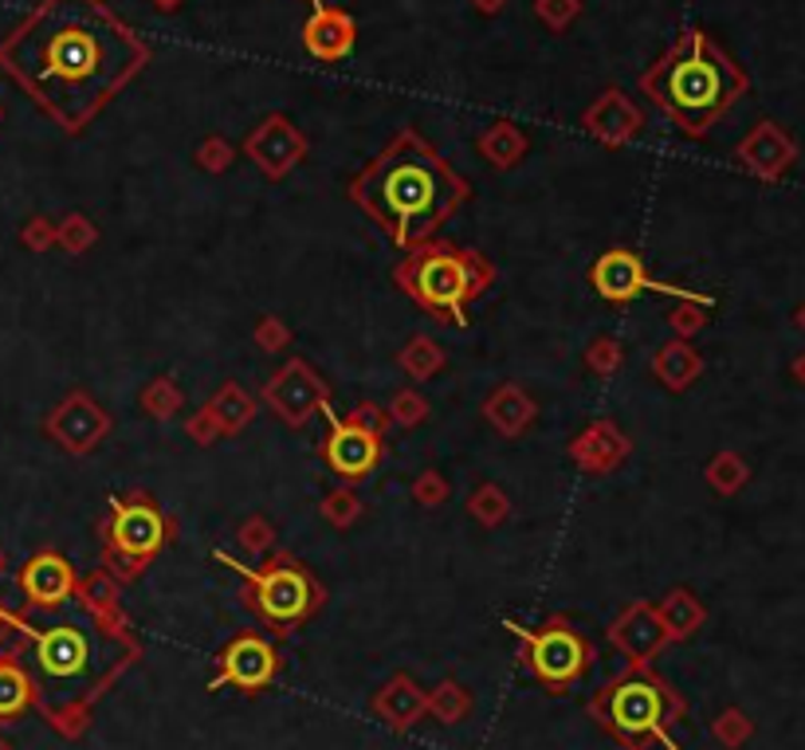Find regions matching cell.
Here are the masks:
<instances>
[{
	"mask_svg": "<svg viewBox=\"0 0 805 750\" xmlns=\"http://www.w3.org/2000/svg\"><path fill=\"white\" fill-rule=\"evenodd\" d=\"M146 63L149 48L106 0H40L0 40V71L68 134L87 126Z\"/></svg>",
	"mask_w": 805,
	"mask_h": 750,
	"instance_id": "1",
	"label": "cell"
},
{
	"mask_svg": "<svg viewBox=\"0 0 805 750\" xmlns=\"http://www.w3.org/2000/svg\"><path fill=\"white\" fill-rule=\"evenodd\" d=\"M350 197L398 244H413L433 233L468 197V185L460 182L416 130H401L378 154V162L358 173Z\"/></svg>",
	"mask_w": 805,
	"mask_h": 750,
	"instance_id": "2",
	"label": "cell"
},
{
	"mask_svg": "<svg viewBox=\"0 0 805 750\" xmlns=\"http://www.w3.org/2000/svg\"><path fill=\"white\" fill-rule=\"evenodd\" d=\"M641 86L664 106L675 126L700 138L735 106L746 91V75L715 40L703 32H684L644 71Z\"/></svg>",
	"mask_w": 805,
	"mask_h": 750,
	"instance_id": "3",
	"label": "cell"
},
{
	"mask_svg": "<svg viewBox=\"0 0 805 750\" xmlns=\"http://www.w3.org/2000/svg\"><path fill=\"white\" fill-rule=\"evenodd\" d=\"M398 276H401V284L413 291V299L421 302V307L444 311L456 322H464L468 299L484 287V271L476 268V259H472L468 251L444 248V244L416 251Z\"/></svg>",
	"mask_w": 805,
	"mask_h": 750,
	"instance_id": "4",
	"label": "cell"
},
{
	"mask_svg": "<svg viewBox=\"0 0 805 750\" xmlns=\"http://www.w3.org/2000/svg\"><path fill=\"white\" fill-rule=\"evenodd\" d=\"M32 668L44 688H68L87 680L95 668V637L79 621H55L32 633Z\"/></svg>",
	"mask_w": 805,
	"mask_h": 750,
	"instance_id": "5",
	"label": "cell"
},
{
	"mask_svg": "<svg viewBox=\"0 0 805 750\" xmlns=\"http://www.w3.org/2000/svg\"><path fill=\"white\" fill-rule=\"evenodd\" d=\"M225 566L240 569L244 578L256 586V605H260V613L268 617V621H279V625H291L299 621V617H307L314 605V586L311 578H307L303 569H295L291 562H279L276 569H251L244 566V562H233L228 554H217Z\"/></svg>",
	"mask_w": 805,
	"mask_h": 750,
	"instance_id": "6",
	"label": "cell"
},
{
	"mask_svg": "<svg viewBox=\"0 0 805 750\" xmlns=\"http://www.w3.org/2000/svg\"><path fill=\"white\" fill-rule=\"evenodd\" d=\"M594 287H598L606 299H613V302H629V299H637V295H644V291H664V295H684V299H695V302H708L703 295H688V291H680V287H668V284H652L649 276H644V268H641V259L632 256V251H625V248H613V251H606V256L594 264Z\"/></svg>",
	"mask_w": 805,
	"mask_h": 750,
	"instance_id": "7",
	"label": "cell"
},
{
	"mask_svg": "<svg viewBox=\"0 0 805 750\" xmlns=\"http://www.w3.org/2000/svg\"><path fill=\"white\" fill-rule=\"evenodd\" d=\"M515 633L527 640L530 665H535V672L546 684H570L581 672V665H586L581 640L570 629H563V625H550L543 633H527V629H515Z\"/></svg>",
	"mask_w": 805,
	"mask_h": 750,
	"instance_id": "8",
	"label": "cell"
},
{
	"mask_svg": "<svg viewBox=\"0 0 805 750\" xmlns=\"http://www.w3.org/2000/svg\"><path fill=\"white\" fill-rule=\"evenodd\" d=\"M609 719L625 739H641V734H660L664 727V688L649 680L625 684L609 699Z\"/></svg>",
	"mask_w": 805,
	"mask_h": 750,
	"instance_id": "9",
	"label": "cell"
},
{
	"mask_svg": "<svg viewBox=\"0 0 805 750\" xmlns=\"http://www.w3.org/2000/svg\"><path fill=\"white\" fill-rule=\"evenodd\" d=\"M111 543H114V551H122L126 558H149V554H157V546L165 543V523H162V515H157L154 503L134 500V503L114 507Z\"/></svg>",
	"mask_w": 805,
	"mask_h": 750,
	"instance_id": "10",
	"label": "cell"
},
{
	"mask_svg": "<svg viewBox=\"0 0 805 750\" xmlns=\"http://www.w3.org/2000/svg\"><path fill=\"white\" fill-rule=\"evenodd\" d=\"M354 35H358L354 20H350L342 9H334L327 0L311 4V20H307V28H303V48L314 55V60L338 63L342 55H350Z\"/></svg>",
	"mask_w": 805,
	"mask_h": 750,
	"instance_id": "11",
	"label": "cell"
},
{
	"mask_svg": "<svg viewBox=\"0 0 805 750\" xmlns=\"http://www.w3.org/2000/svg\"><path fill=\"white\" fill-rule=\"evenodd\" d=\"M378 432H365L358 424H338L330 417V440H327V460L334 472L342 475H365L378 464Z\"/></svg>",
	"mask_w": 805,
	"mask_h": 750,
	"instance_id": "12",
	"label": "cell"
},
{
	"mask_svg": "<svg viewBox=\"0 0 805 750\" xmlns=\"http://www.w3.org/2000/svg\"><path fill=\"white\" fill-rule=\"evenodd\" d=\"M71 586H75V578H71V566L60 558V554H52V551L35 554V558L28 562L24 569H20V589H24V597L32 605H60V602H68Z\"/></svg>",
	"mask_w": 805,
	"mask_h": 750,
	"instance_id": "13",
	"label": "cell"
},
{
	"mask_svg": "<svg viewBox=\"0 0 805 750\" xmlns=\"http://www.w3.org/2000/svg\"><path fill=\"white\" fill-rule=\"evenodd\" d=\"M276 672V653H271L264 640L244 637L236 640L233 648L225 653V672L213 680V688L220 684H240V688H264Z\"/></svg>",
	"mask_w": 805,
	"mask_h": 750,
	"instance_id": "14",
	"label": "cell"
},
{
	"mask_svg": "<svg viewBox=\"0 0 805 750\" xmlns=\"http://www.w3.org/2000/svg\"><path fill=\"white\" fill-rule=\"evenodd\" d=\"M794 154H797V146L782 134L778 126H774V122H762L751 138L739 146L743 165H751V169L762 173V177H778V173L794 162Z\"/></svg>",
	"mask_w": 805,
	"mask_h": 750,
	"instance_id": "15",
	"label": "cell"
},
{
	"mask_svg": "<svg viewBox=\"0 0 805 750\" xmlns=\"http://www.w3.org/2000/svg\"><path fill=\"white\" fill-rule=\"evenodd\" d=\"M299 150H303V142H299V134H295L287 119H268L260 126V134L251 138V154L260 157V165L268 173H283Z\"/></svg>",
	"mask_w": 805,
	"mask_h": 750,
	"instance_id": "16",
	"label": "cell"
},
{
	"mask_svg": "<svg viewBox=\"0 0 805 750\" xmlns=\"http://www.w3.org/2000/svg\"><path fill=\"white\" fill-rule=\"evenodd\" d=\"M586 122H594V130H598V134H606V138H625V134H629V130L637 126L641 119H637V111H632V106L625 103L617 91H609V95L601 99V106L589 114Z\"/></svg>",
	"mask_w": 805,
	"mask_h": 750,
	"instance_id": "17",
	"label": "cell"
},
{
	"mask_svg": "<svg viewBox=\"0 0 805 750\" xmlns=\"http://www.w3.org/2000/svg\"><path fill=\"white\" fill-rule=\"evenodd\" d=\"M32 684H28L24 668H17L12 660H0V719H12L28 708Z\"/></svg>",
	"mask_w": 805,
	"mask_h": 750,
	"instance_id": "18",
	"label": "cell"
},
{
	"mask_svg": "<svg viewBox=\"0 0 805 750\" xmlns=\"http://www.w3.org/2000/svg\"><path fill=\"white\" fill-rule=\"evenodd\" d=\"M574 9H578L574 0H538V12H543L550 24H566V20L574 17Z\"/></svg>",
	"mask_w": 805,
	"mask_h": 750,
	"instance_id": "19",
	"label": "cell"
},
{
	"mask_svg": "<svg viewBox=\"0 0 805 750\" xmlns=\"http://www.w3.org/2000/svg\"><path fill=\"white\" fill-rule=\"evenodd\" d=\"M476 4H479V9H487V12H495L503 4V0H476Z\"/></svg>",
	"mask_w": 805,
	"mask_h": 750,
	"instance_id": "20",
	"label": "cell"
},
{
	"mask_svg": "<svg viewBox=\"0 0 805 750\" xmlns=\"http://www.w3.org/2000/svg\"><path fill=\"white\" fill-rule=\"evenodd\" d=\"M157 4H162V9H169V4H177V0H157Z\"/></svg>",
	"mask_w": 805,
	"mask_h": 750,
	"instance_id": "21",
	"label": "cell"
},
{
	"mask_svg": "<svg viewBox=\"0 0 805 750\" xmlns=\"http://www.w3.org/2000/svg\"><path fill=\"white\" fill-rule=\"evenodd\" d=\"M802 327H805V311H802Z\"/></svg>",
	"mask_w": 805,
	"mask_h": 750,
	"instance_id": "22",
	"label": "cell"
},
{
	"mask_svg": "<svg viewBox=\"0 0 805 750\" xmlns=\"http://www.w3.org/2000/svg\"><path fill=\"white\" fill-rule=\"evenodd\" d=\"M802 370H805V366H802Z\"/></svg>",
	"mask_w": 805,
	"mask_h": 750,
	"instance_id": "23",
	"label": "cell"
}]
</instances>
